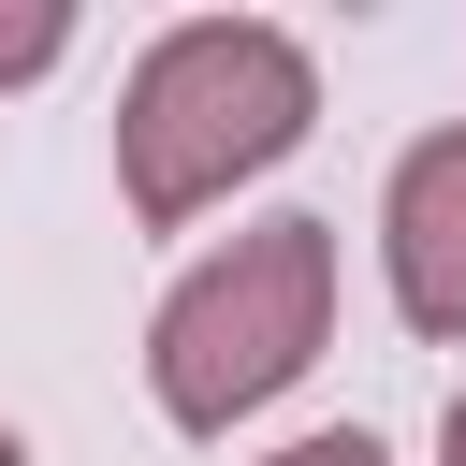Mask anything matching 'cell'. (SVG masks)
I'll return each mask as SVG.
<instances>
[{
    "label": "cell",
    "instance_id": "7a4b0ae2",
    "mask_svg": "<svg viewBox=\"0 0 466 466\" xmlns=\"http://www.w3.org/2000/svg\"><path fill=\"white\" fill-rule=\"evenodd\" d=\"M335 335V218H248L233 248H204L160 320H146V379H160V422L189 437H233L262 393H291Z\"/></svg>",
    "mask_w": 466,
    "mask_h": 466
},
{
    "label": "cell",
    "instance_id": "6da1fadb",
    "mask_svg": "<svg viewBox=\"0 0 466 466\" xmlns=\"http://www.w3.org/2000/svg\"><path fill=\"white\" fill-rule=\"evenodd\" d=\"M306 116H320V58H306L277 15H189V29H160V44L131 58V87H116V189H131L146 233H175V218H204L233 175L291 160Z\"/></svg>",
    "mask_w": 466,
    "mask_h": 466
},
{
    "label": "cell",
    "instance_id": "277c9868",
    "mask_svg": "<svg viewBox=\"0 0 466 466\" xmlns=\"http://www.w3.org/2000/svg\"><path fill=\"white\" fill-rule=\"evenodd\" d=\"M73 58V15L58 0H0V87H29V73H58Z\"/></svg>",
    "mask_w": 466,
    "mask_h": 466
},
{
    "label": "cell",
    "instance_id": "52a82bcc",
    "mask_svg": "<svg viewBox=\"0 0 466 466\" xmlns=\"http://www.w3.org/2000/svg\"><path fill=\"white\" fill-rule=\"evenodd\" d=\"M0 466H29V437H15V422H0Z\"/></svg>",
    "mask_w": 466,
    "mask_h": 466
},
{
    "label": "cell",
    "instance_id": "5b68a950",
    "mask_svg": "<svg viewBox=\"0 0 466 466\" xmlns=\"http://www.w3.org/2000/svg\"><path fill=\"white\" fill-rule=\"evenodd\" d=\"M277 466H379V437H364V422H335V437H291Z\"/></svg>",
    "mask_w": 466,
    "mask_h": 466
},
{
    "label": "cell",
    "instance_id": "3957f363",
    "mask_svg": "<svg viewBox=\"0 0 466 466\" xmlns=\"http://www.w3.org/2000/svg\"><path fill=\"white\" fill-rule=\"evenodd\" d=\"M379 262L408 335H466V131H422L379 189Z\"/></svg>",
    "mask_w": 466,
    "mask_h": 466
},
{
    "label": "cell",
    "instance_id": "8992f818",
    "mask_svg": "<svg viewBox=\"0 0 466 466\" xmlns=\"http://www.w3.org/2000/svg\"><path fill=\"white\" fill-rule=\"evenodd\" d=\"M437 466H466V393H451V422H437Z\"/></svg>",
    "mask_w": 466,
    "mask_h": 466
}]
</instances>
